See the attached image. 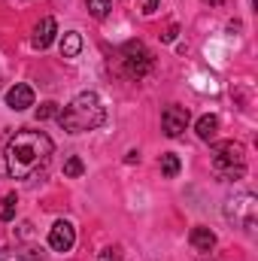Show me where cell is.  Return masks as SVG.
Returning a JSON list of instances; mask_svg holds the SVG:
<instances>
[{
    "instance_id": "4",
    "label": "cell",
    "mask_w": 258,
    "mask_h": 261,
    "mask_svg": "<svg viewBox=\"0 0 258 261\" xmlns=\"http://www.w3.org/2000/svg\"><path fill=\"white\" fill-rule=\"evenodd\" d=\"M152 67H155V55H152L143 43L131 40V43H125V46L119 49V70H122L128 79H143Z\"/></svg>"
},
{
    "instance_id": "2",
    "label": "cell",
    "mask_w": 258,
    "mask_h": 261,
    "mask_svg": "<svg viewBox=\"0 0 258 261\" xmlns=\"http://www.w3.org/2000/svg\"><path fill=\"white\" fill-rule=\"evenodd\" d=\"M58 125L67 134H85V130H94L107 122V110L100 103V97L94 91H82L76 94L64 110H58Z\"/></svg>"
},
{
    "instance_id": "10",
    "label": "cell",
    "mask_w": 258,
    "mask_h": 261,
    "mask_svg": "<svg viewBox=\"0 0 258 261\" xmlns=\"http://www.w3.org/2000/svg\"><path fill=\"white\" fill-rule=\"evenodd\" d=\"M46 252L40 246H3L0 261H43Z\"/></svg>"
},
{
    "instance_id": "3",
    "label": "cell",
    "mask_w": 258,
    "mask_h": 261,
    "mask_svg": "<svg viewBox=\"0 0 258 261\" xmlns=\"http://www.w3.org/2000/svg\"><path fill=\"white\" fill-rule=\"evenodd\" d=\"M213 170L219 173L222 182L243 179L246 176V149H243V143H234V140L216 143L213 146Z\"/></svg>"
},
{
    "instance_id": "5",
    "label": "cell",
    "mask_w": 258,
    "mask_h": 261,
    "mask_svg": "<svg viewBox=\"0 0 258 261\" xmlns=\"http://www.w3.org/2000/svg\"><path fill=\"white\" fill-rule=\"evenodd\" d=\"M225 219L234 222L237 228L243 231H255V222H258V197L255 195H240V197H231L225 203Z\"/></svg>"
},
{
    "instance_id": "12",
    "label": "cell",
    "mask_w": 258,
    "mask_h": 261,
    "mask_svg": "<svg viewBox=\"0 0 258 261\" xmlns=\"http://www.w3.org/2000/svg\"><path fill=\"white\" fill-rule=\"evenodd\" d=\"M79 52H82V37L76 31H67L64 40H61V55L64 58H76Z\"/></svg>"
},
{
    "instance_id": "19",
    "label": "cell",
    "mask_w": 258,
    "mask_h": 261,
    "mask_svg": "<svg viewBox=\"0 0 258 261\" xmlns=\"http://www.w3.org/2000/svg\"><path fill=\"white\" fill-rule=\"evenodd\" d=\"M97 261H122V252L119 249H104V252H97Z\"/></svg>"
},
{
    "instance_id": "14",
    "label": "cell",
    "mask_w": 258,
    "mask_h": 261,
    "mask_svg": "<svg viewBox=\"0 0 258 261\" xmlns=\"http://www.w3.org/2000/svg\"><path fill=\"white\" fill-rule=\"evenodd\" d=\"M179 155H173V152H167V155H161V173L167 176V179H173L176 173H179Z\"/></svg>"
},
{
    "instance_id": "6",
    "label": "cell",
    "mask_w": 258,
    "mask_h": 261,
    "mask_svg": "<svg viewBox=\"0 0 258 261\" xmlns=\"http://www.w3.org/2000/svg\"><path fill=\"white\" fill-rule=\"evenodd\" d=\"M189 122H192V116H189V110L186 107H164V113H161V128L167 137H179L183 130L189 128Z\"/></svg>"
},
{
    "instance_id": "8",
    "label": "cell",
    "mask_w": 258,
    "mask_h": 261,
    "mask_svg": "<svg viewBox=\"0 0 258 261\" xmlns=\"http://www.w3.org/2000/svg\"><path fill=\"white\" fill-rule=\"evenodd\" d=\"M6 107H9V110H15V113H21V110L34 107V88H31V85H24V82H15V85L6 91Z\"/></svg>"
},
{
    "instance_id": "1",
    "label": "cell",
    "mask_w": 258,
    "mask_h": 261,
    "mask_svg": "<svg viewBox=\"0 0 258 261\" xmlns=\"http://www.w3.org/2000/svg\"><path fill=\"white\" fill-rule=\"evenodd\" d=\"M55 143L43 130H18L6 143V170L12 179H31L37 170L49 164Z\"/></svg>"
},
{
    "instance_id": "9",
    "label": "cell",
    "mask_w": 258,
    "mask_h": 261,
    "mask_svg": "<svg viewBox=\"0 0 258 261\" xmlns=\"http://www.w3.org/2000/svg\"><path fill=\"white\" fill-rule=\"evenodd\" d=\"M55 34H58V24H55V18L52 15H46L37 28H34V37H31V46L34 49H49L52 46V40H55Z\"/></svg>"
},
{
    "instance_id": "11",
    "label": "cell",
    "mask_w": 258,
    "mask_h": 261,
    "mask_svg": "<svg viewBox=\"0 0 258 261\" xmlns=\"http://www.w3.org/2000/svg\"><path fill=\"white\" fill-rule=\"evenodd\" d=\"M189 243H192L197 252H213L216 249V234L210 228L197 225V228H192V234H189Z\"/></svg>"
},
{
    "instance_id": "7",
    "label": "cell",
    "mask_w": 258,
    "mask_h": 261,
    "mask_svg": "<svg viewBox=\"0 0 258 261\" xmlns=\"http://www.w3.org/2000/svg\"><path fill=\"white\" fill-rule=\"evenodd\" d=\"M73 243H76V228L61 219V222H55L52 225V231H49V246L55 249V252H70L73 249Z\"/></svg>"
},
{
    "instance_id": "15",
    "label": "cell",
    "mask_w": 258,
    "mask_h": 261,
    "mask_svg": "<svg viewBox=\"0 0 258 261\" xmlns=\"http://www.w3.org/2000/svg\"><path fill=\"white\" fill-rule=\"evenodd\" d=\"M85 173V164H82V158L79 155H70L64 161V176L67 179H76V176H82Z\"/></svg>"
},
{
    "instance_id": "21",
    "label": "cell",
    "mask_w": 258,
    "mask_h": 261,
    "mask_svg": "<svg viewBox=\"0 0 258 261\" xmlns=\"http://www.w3.org/2000/svg\"><path fill=\"white\" fill-rule=\"evenodd\" d=\"M173 40H176V24H173V28L164 34V43H173Z\"/></svg>"
},
{
    "instance_id": "17",
    "label": "cell",
    "mask_w": 258,
    "mask_h": 261,
    "mask_svg": "<svg viewBox=\"0 0 258 261\" xmlns=\"http://www.w3.org/2000/svg\"><path fill=\"white\" fill-rule=\"evenodd\" d=\"M15 203H18V197L15 195L3 197V210H0V219H3V222H12V216H15Z\"/></svg>"
},
{
    "instance_id": "16",
    "label": "cell",
    "mask_w": 258,
    "mask_h": 261,
    "mask_svg": "<svg viewBox=\"0 0 258 261\" xmlns=\"http://www.w3.org/2000/svg\"><path fill=\"white\" fill-rule=\"evenodd\" d=\"M85 6H88V12L94 18H107L110 9H113V0H85Z\"/></svg>"
},
{
    "instance_id": "18",
    "label": "cell",
    "mask_w": 258,
    "mask_h": 261,
    "mask_svg": "<svg viewBox=\"0 0 258 261\" xmlns=\"http://www.w3.org/2000/svg\"><path fill=\"white\" fill-rule=\"evenodd\" d=\"M52 116H58V103L46 100V103L37 107V119H40V122H46V119H52Z\"/></svg>"
},
{
    "instance_id": "20",
    "label": "cell",
    "mask_w": 258,
    "mask_h": 261,
    "mask_svg": "<svg viewBox=\"0 0 258 261\" xmlns=\"http://www.w3.org/2000/svg\"><path fill=\"white\" fill-rule=\"evenodd\" d=\"M158 9V0H143V15H152Z\"/></svg>"
},
{
    "instance_id": "13",
    "label": "cell",
    "mask_w": 258,
    "mask_h": 261,
    "mask_svg": "<svg viewBox=\"0 0 258 261\" xmlns=\"http://www.w3.org/2000/svg\"><path fill=\"white\" fill-rule=\"evenodd\" d=\"M194 130H197V137H200V140H207V143H210V140L216 137V130H219V119H216V116H200V119H197V125H194Z\"/></svg>"
},
{
    "instance_id": "22",
    "label": "cell",
    "mask_w": 258,
    "mask_h": 261,
    "mask_svg": "<svg viewBox=\"0 0 258 261\" xmlns=\"http://www.w3.org/2000/svg\"><path fill=\"white\" fill-rule=\"evenodd\" d=\"M203 3H207V6H222L225 0H203Z\"/></svg>"
}]
</instances>
